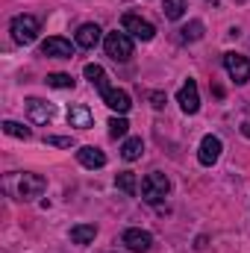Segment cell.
<instances>
[{"mask_svg": "<svg viewBox=\"0 0 250 253\" xmlns=\"http://www.w3.org/2000/svg\"><path fill=\"white\" fill-rule=\"evenodd\" d=\"M27 115H30L33 124H50L56 112H53L50 103H44V100H39V97H30V100H27Z\"/></svg>", "mask_w": 250, "mask_h": 253, "instance_id": "11", "label": "cell"}, {"mask_svg": "<svg viewBox=\"0 0 250 253\" xmlns=\"http://www.w3.org/2000/svg\"><path fill=\"white\" fill-rule=\"evenodd\" d=\"M168 191H171V180H168L165 174H159V171H153V174H147V177L141 180V197H144L147 203L165 200Z\"/></svg>", "mask_w": 250, "mask_h": 253, "instance_id": "3", "label": "cell"}, {"mask_svg": "<svg viewBox=\"0 0 250 253\" xmlns=\"http://www.w3.org/2000/svg\"><path fill=\"white\" fill-rule=\"evenodd\" d=\"M115 186L124 191V194H129V197H135V191H138V183H135V174L132 171H121L115 177Z\"/></svg>", "mask_w": 250, "mask_h": 253, "instance_id": "20", "label": "cell"}, {"mask_svg": "<svg viewBox=\"0 0 250 253\" xmlns=\"http://www.w3.org/2000/svg\"><path fill=\"white\" fill-rule=\"evenodd\" d=\"M77 159H80V165H85V168H103V165H106V153L97 150V147H88V144L77 150Z\"/></svg>", "mask_w": 250, "mask_h": 253, "instance_id": "15", "label": "cell"}, {"mask_svg": "<svg viewBox=\"0 0 250 253\" xmlns=\"http://www.w3.org/2000/svg\"><path fill=\"white\" fill-rule=\"evenodd\" d=\"M224 68H227L230 80H236L239 85H245L250 80V59L242 53H224Z\"/></svg>", "mask_w": 250, "mask_h": 253, "instance_id": "5", "label": "cell"}, {"mask_svg": "<svg viewBox=\"0 0 250 253\" xmlns=\"http://www.w3.org/2000/svg\"><path fill=\"white\" fill-rule=\"evenodd\" d=\"M44 189H47V183L39 174H21V180H18V197L21 200H36V197H42Z\"/></svg>", "mask_w": 250, "mask_h": 253, "instance_id": "6", "label": "cell"}, {"mask_svg": "<svg viewBox=\"0 0 250 253\" xmlns=\"http://www.w3.org/2000/svg\"><path fill=\"white\" fill-rule=\"evenodd\" d=\"M100 27L97 24H83L80 30H77V36H74V42H77V47H83V50H91L97 42H100Z\"/></svg>", "mask_w": 250, "mask_h": 253, "instance_id": "13", "label": "cell"}, {"mask_svg": "<svg viewBox=\"0 0 250 253\" xmlns=\"http://www.w3.org/2000/svg\"><path fill=\"white\" fill-rule=\"evenodd\" d=\"M9 30H12V39H15L18 44H33V42L39 39L42 24H39V18H33V15H15L12 24H9Z\"/></svg>", "mask_w": 250, "mask_h": 253, "instance_id": "1", "label": "cell"}, {"mask_svg": "<svg viewBox=\"0 0 250 253\" xmlns=\"http://www.w3.org/2000/svg\"><path fill=\"white\" fill-rule=\"evenodd\" d=\"M94 236H97L94 224H77V227H71V242L74 245H91Z\"/></svg>", "mask_w": 250, "mask_h": 253, "instance_id": "17", "label": "cell"}, {"mask_svg": "<svg viewBox=\"0 0 250 253\" xmlns=\"http://www.w3.org/2000/svg\"><path fill=\"white\" fill-rule=\"evenodd\" d=\"M126 129H129L126 118H112V121H109V135H112V138H124Z\"/></svg>", "mask_w": 250, "mask_h": 253, "instance_id": "23", "label": "cell"}, {"mask_svg": "<svg viewBox=\"0 0 250 253\" xmlns=\"http://www.w3.org/2000/svg\"><path fill=\"white\" fill-rule=\"evenodd\" d=\"M121 245H126V251L132 253H147L153 248V236L147 233V230H126L124 236H121Z\"/></svg>", "mask_w": 250, "mask_h": 253, "instance_id": "8", "label": "cell"}, {"mask_svg": "<svg viewBox=\"0 0 250 253\" xmlns=\"http://www.w3.org/2000/svg\"><path fill=\"white\" fill-rule=\"evenodd\" d=\"M121 27H124V33L135 36V39H141V42H150V39L156 36V27H153L147 18H141V15H132V12H126L124 18H121Z\"/></svg>", "mask_w": 250, "mask_h": 253, "instance_id": "4", "label": "cell"}, {"mask_svg": "<svg viewBox=\"0 0 250 253\" xmlns=\"http://www.w3.org/2000/svg\"><path fill=\"white\" fill-rule=\"evenodd\" d=\"M103 50H106V56L115 59V62H129V56H132V39H129L126 33H106Z\"/></svg>", "mask_w": 250, "mask_h": 253, "instance_id": "2", "label": "cell"}, {"mask_svg": "<svg viewBox=\"0 0 250 253\" xmlns=\"http://www.w3.org/2000/svg\"><path fill=\"white\" fill-rule=\"evenodd\" d=\"M47 85H53V88H74V77L71 74H47Z\"/></svg>", "mask_w": 250, "mask_h": 253, "instance_id": "22", "label": "cell"}, {"mask_svg": "<svg viewBox=\"0 0 250 253\" xmlns=\"http://www.w3.org/2000/svg\"><path fill=\"white\" fill-rule=\"evenodd\" d=\"M147 97H150V103H153V109H162V106H165V94H162V91H150Z\"/></svg>", "mask_w": 250, "mask_h": 253, "instance_id": "26", "label": "cell"}, {"mask_svg": "<svg viewBox=\"0 0 250 253\" xmlns=\"http://www.w3.org/2000/svg\"><path fill=\"white\" fill-rule=\"evenodd\" d=\"M180 33H183V39H186V42H194V39H200V36H203V24H200V21H191V24L183 27Z\"/></svg>", "mask_w": 250, "mask_h": 253, "instance_id": "24", "label": "cell"}, {"mask_svg": "<svg viewBox=\"0 0 250 253\" xmlns=\"http://www.w3.org/2000/svg\"><path fill=\"white\" fill-rule=\"evenodd\" d=\"M177 103L183 106V112H188V115H194L200 109V94H197V83L194 80L183 83V88L177 91Z\"/></svg>", "mask_w": 250, "mask_h": 253, "instance_id": "9", "label": "cell"}, {"mask_svg": "<svg viewBox=\"0 0 250 253\" xmlns=\"http://www.w3.org/2000/svg\"><path fill=\"white\" fill-rule=\"evenodd\" d=\"M242 135H245V138H250V124H248V121L242 124Z\"/></svg>", "mask_w": 250, "mask_h": 253, "instance_id": "27", "label": "cell"}, {"mask_svg": "<svg viewBox=\"0 0 250 253\" xmlns=\"http://www.w3.org/2000/svg\"><path fill=\"white\" fill-rule=\"evenodd\" d=\"M221 150H224V144H221V138H218V135H203V141H200V150H197V159H200V165L212 168V165L221 159Z\"/></svg>", "mask_w": 250, "mask_h": 253, "instance_id": "7", "label": "cell"}, {"mask_svg": "<svg viewBox=\"0 0 250 253\" xmlns=\"http://www.w3.org/2000/svg\"><path fill=\"white\" fill-rule=\"evenodd\" d=\"M42 53L44 56H53V59H71L74 56V44L62 39V36H50L44 44H42Z\"/></svg>", "mask_w": 250, "mask_h": 253, "instance_id": "10", "label": "cell"}, {"mask_svg": "<svg viewBox=\"0 0 250 253\" xmlns=\"http://www.w3.org/2000/svg\"><path fill=\"white\" fill-rule=\"evenodd\" d=\"M141 153H144V141H141V138H126L124 147H121V156H124L126 162L141 159Z\"/></svg>", "mask_w": 250, "mask_h": 253, "instance_id": "18", "label": "cell"}, {"mask_svg": "<svg viewBox=\"0 0 250 253\" xmlns=\"http://www.w3.org/2000/svg\"><path fill=\"white\" fill-rule=\"evenodd\" d=\"M68 124L80 126V129H88V126H91V112H88L83 103H74V106L68 109Z\"/></svg>", "mask_w": 250, "mask_h": 253, "instance_id": "16", "label": "cell"}, {"mask_svg": "<svg viewBox=\"0 0 250 253\" xmlns=\"http://www.w3.org/2000/svg\"><path fill=\"white\" fill-rule=\"evenodd\" d=\"M3 132L6 135H12V138H33V129L30 126H24V124H18V121H3Z\"/></svg>", "mask_w": 250, "mask_h": 253, "instance_id": "21", "label": "cell"}, {"mask_svg": "<svg viewBox=\"0 0 250 253\" xmlns=\"http://www.w3.org/2000/svg\"><path fill=\"white\" fill-rule=\"evenodd\" d=\"M186 0H165V6H162V15L168 18V21H180L183 15H186Z\"/></svg>", "mask_w": 250, "mask_h": 253, "instance_id": "19", "label": "cell"}, {"mask_svg": "<svg viewBox=\"0 0 250 253\" xmlns=\"http://www.w3.org/2000/svg\"><path fill=\"white\" fill-rule=\"evenodd\" d=\"M103 103H106L112 112H118V115H126L129 106H132V100H129V94H126L124 88H109V91L103 94Z\"/></svg>", "mask_w": 250, "mask_h": 253, "instance_id": "12", "label": "cell"}, {"mask_svg": "<svg viewBox=\"0 0 250 253\" xmlns=\"http://www.w3.org/2000/svg\"><path fill=\"white\" fill-rule=\"evenodd\" d=\"M47 144H53V147H71L74 141H71V135H47Z\"/></svg>", "mask_w": 250, "mask_h": 253, "instance_id": "25", "label": "cell"}, {"mask_svg": "<svg viewBox=\"0 0 250 253\" xmlns=\"http://www.w3.org/2000/svg\"><path fill=\"white\" fill-rule=\"evenodd\" d=\"M83 74H85V80H91V85H94L100 94L109 91V77H106V71H103L97 62H88L85 68H83Z\"/></svg>", "mask_w": 250, "mask_h": 253, "instance_id": "14", "label": "cell"}]
</instances>
